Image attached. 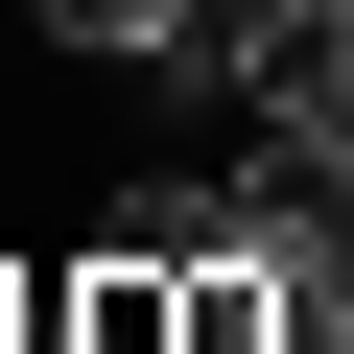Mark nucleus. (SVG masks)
Listing matches in <instances>:
<instances>
[{
	"label": "nucleus",
	"mask_w": 354,
	"mask_h": 354,
	"mask_svg": "<svg viewBox=\"0 0 354 354\" xmlns=\"http://www.w3.org/2000/svg\"><path fill=\"white\" fill-rule=\"evenodd\" d=\"M24 48H48V71H95V95H213L189 0H24Z\"/></svg>",
	"instance_id": "nucleus-1"
},
{
	"label": "nucleus",
	"mask_w": 354,
	"mask_h": 354,
	"mask_svg": "<svg viewBox=\"0 0 354 354\" xmlns=\"http://www.w3.org/2000/svg\"><path fill=\"white\" fill-rule=\"evenodd\" d=\"M189 354H283V236H236V260H189Z\"/></svg>",
	"instance_id": "nucleus-2"
},
{
	"label": "nucleus",
	"mask_w": 354,
	"mask_h": 354,
	"mask_svg": "<svg viewBox=\"0 0 354 354\" xmlns=\"http://www.w3.org/2000/svg\"><path fill=\"white\" fill-rule=\"evenodd\" d=\"M283 24H307V0H189V48H213V95H260V71H283Z\"/></svg>",
	"instance_id": "nucleus-3"
},
{
	"label": "nucleus",
	"mask_w": 354,
	"mask_h": 354,
	"mask_svg": "<svg viewBox=\"0 0 354 354\" xmlns=\"http://www.w3.org/2000/svg\"><path fill=\"white\" fill-rule=\"evenodd\" d=\"M0 354H48V260H0Z\"/></svg>",
	"instance_id": "nucleus-4"
}]
</instances>
